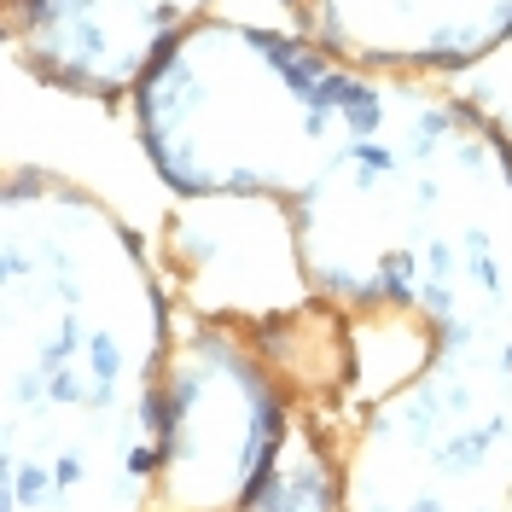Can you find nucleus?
I'll use <instances>...</instances> for the list:
<instances>
[{"label":"nucleus","mask_w":512,"mask_h":512,"mask_svg":"<svg viewBox=\"0 0 512 512\" xmlns=\"http://www.w3.org/2000/svg\"><path fill=\"white\" fill-rule=\"evenodd\" d=\"M291 35L361 70L460 76L512 41V0H286Z\"/></svg>","instance_id":"obj_5"},{"label":"nucleus","mask_w":512,"mask_h":512,"mask_svg":"<svg viewBox=\"0 0 512 512\" xmlns=\"http://www.w3.org/2000/svg\"><path fill=\"white\" fill-rule=\"evenodd\" d=\"M152 507H344V478L297 431L286 390L262 367V355L222 320L181 315L169 338Z\"/></svg>","instance_id":"obj_3"},{"label":"nucleus","mask_w":512,"mask_h":512,"mask_svg":"<svg viewBox=\"0 0 512 512\" xmlns=\"http://www.w3.org/2000/svg\"><path fill=\"white\" fill-rule=\"evenodd\" d=\"M216 0H6V41L35 82L76 99H134Z\"/></svg>","instance_id":"obj_4"},{"label":"nucleus","mask_w":512,"mask_h":512,"mask_svg":"<svg viewBox=\"0 0 512 512\" xmlns=\"http://www.w3.org/2000/svg\"><path fill=\"white\" fill-rule=\"evenodd\" d=\"M181 315L233 326L355 512L512 501V146L437 76L210 18L134 94Z\"/></svg>","instance_id":"obj_1"},{"label":"nucleus","mask_w":512,"mask_h":512,"mask_svg":"<svg viewBox=\"0 0 512 512\" xmlns=\"http://www.w3.org/2000/svg\"><path fill=\"white\" fill-rule=\"evenodd\" d=\"M175 297L88 187L12 163L0 187V507L146 512Z\"/></svg>","instance_id":"obj_2"}]
</instances>
